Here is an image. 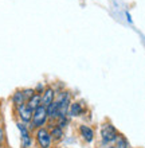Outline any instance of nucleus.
I'll return each instance as SVG.
<instances>
[{"instance_id": "obj_1", "label": "nucleus", "mask_w": 145, "mask_h": 148, "mask_svg": "<svg viewBox=\"0 0 145 148\" xmlns=\"http://www.w3.org/2000/svg\"><path fill=\"white\" fill-rule=\"evenodd\" d=\"M47 108L43 105L38 106L34 113H32V127H36V128H40L42 125L46 123L47 120Z\"/></svg>"}, {"instance_id": "obj_2", "label": "nucleus", "mask_w": 145, "mask_h": 148, "mask_svg": "<svg viewBox=\"0 0 145 148\" xmlns=\"http://www.w3.org/2000/svg\"><path fill=\"white\" fill-rule=\"evenodd\" d=\"M101 136H102V141L105 144H108V143H112V141L117 140L118 133L112 124H105L101 129Z\"/></svg>"}, {"instance_id": "obj_3", "label": "nucleus", "mask_w": 145, "mask_h": 148, "mask_svg": "<svg viewBox=\"0 0 145 148\" xmlns=\"http://www.w3.org/2000/svg\"><path fill=\"white\" fill-rule=\"evenodd\" d=\"M36 140H38V144L42 148H50L52 137H51L50 132H48L47 129L39 128L38 132H36Z\"/></svg>"}, {"instance_id": "obj_4", "label": "nucleus", "mask_w": 145, "mask_h": 148, "mask_svg": "<svg viewBox=\"0 0 145 148\" xmlns=\"http://www.w3.org/2000/svg\"><path fill=\"white\" fill-rule=\"evenodd\" d=\"M59 102V119H66V114L69 112V108H70V97L67 93H63L61 96V98L58 100Z\"/></svg>"}, {"instance_id": "obj_5", "label": "nucleus", "mask_w": 145, "mask_h": 148, "mask_svg": "<svg viewBox=\"0 0 145 148\" xmlns=\"http://www.w3.org/2000/svg\"><path fill=\"white\" fill-rule=\"evenodd\" d=\"M18 112H19L20 119H22L24 123H28V121L32 120V113H34V110H32L27 104H23V105L18 106Z\"/></svg>"}, {"instance_id": "obj_6", "label": "nucleus", "mask_w": 145, "mask_h": 148, "mask_svg": "<svg viewBox=\"0 0 145 148\" xmlns=\"http://www.w3.org/2000/svg\"><path fill=\"white\" fill-rule=\"evenodd\" d=\"M54 97H55V93H54V90L52 89H46L43 92V96H42V105L43 106H50L52 102H54Z\"/></svg>"}, {"instance_id": "obj_7", "label": "nucleus", "mask_w": 145, "mask_h": 148, "mask_svg": "<svg viewBox=\"0 0 145 148\" xmlns=\"http://www.w3.org/2000/svg\"><path fill=\"white\" fill-rule=\"evenodd\" d=\"M81 133H82L83 139L87 141V143H91L93 141V137H94V132H93V129L86 127V125H81V128H79Z\"/></svg>"}, {"instance_id": "obj_8", "label": "nucleus", "mask_w": 145, "mask_h": 148, "mask_svg": "<svg viewBox=\"0 0 145 148\" xmlns=\"http://www.w3.org/2000/svg\"><path fill=\"white\" fill-rule=\"evenodd\" d=\"M47 116L50 119H55L59 116V102L54 101L50 106H47Z\"/></svg>"}, {"instance_id": "obj_9", "label": "nucleus", "mask_w": 145, "mask_h": 148, "mask_svg": "<svg viewBox=\"0 0 145 148\" xmlns=\"http://www.w3.org/2000/svg\"><path fill=\"white\" fill-rule=\"evenodd\" d=\"M27 105L30 106V108H31L32 110H35L36 108H38V106L42 105V97H40L39 94H36V93H35L31 98H30V100H28V104H27Z\"/></svg>"}, {"instance_id": "obj_10", "label": "nucleus", "mask_w": 145, "mask_h": 148, "mask_svg": "<svg viewBox=\"0 0 145 148\" xmlns=\"http://www.w3.org/2000/svg\"><path fill=\"white\" fill-rule=\"evenodd\" d=\"M12 101H14V104H15L16 106L23 105L24 101H26V98H24V96H23V92H16V93L14 94V97H12Z\"/></svg>"}, {"instance_id": "obj_11", "label": "nucleus", "mask_w": 145, "mask_h": 148, "mask_svg": "<svg viewBox=\"0 0 145 148\" xmlns=\"http://www.w3.org/2000/svg\"><path fill=\"white\" fill-rule=\"evenodd\" d=\"M69 109H70V116H79V114L82 113V106L79 105L78 102L71 104Z\"/></svg>"}, {"instance_id": "obj_12", "label": "nucleus", "mask_w": 145, "mask_h": 148, "mask_svg": "<svg viewBox=\"0 0 145 148\" xmlns=\"http://www.w3.org/2000/svg\"><path fill=\"white\" fill-rule=\"evenodd\" d=\"M50 135H51V137H52V139L59 140V139H62L63 132H62V129H61V127H57V128H54L52 131H51Z\"/></svg>"}, {"instance_id": "obj_13", "label": "nucleus", "mask_w": 145, "mask_h": 148, "mask_svg": "<svg viewBox=\"0 0 145 148\" xmlns=\"http://www.w3.org/2000/svg\"><path fill=\"white\" fill-rule=\"evenodd\" d=\"M112 148H128V143H126V140L122 136H118L114 147H112Z\"/></svg>"}, {"instance_id": "obj_14", "label": "nucleus", "mask_w": 145, "mask_h": 148, "mask_svg": "<svg viewBox=\"0 0 145 148\" xmlns=\"http://www.w3.org/2000/svg\"><path fill=\"white\" fill-rule=\"evenodd\" d=\"M34 94H35V93H34V90H32V89H27V90H24V92H23V96H24V98H26V100H27V98L30 100Z\"/></svg>"}, {"instance_id": "obj_15", "label": "nucleus", "mask_w": 145, "mask_h": 148, "mask_svg": "<svg viewBox=\"0 0 145 148\" xmlns=\"http://www.w3.org/2000/svg\"><path fill=\"white\" fill-rule=\"evenodd\" d=\"M126 18H128V20H129V22H132V18H130V14H129V12H126Z\"/></svg>"}, {"instance_id": "obj_16", "label": "nucleus", "mask_w": 145, "mask_h": 148, "mask_svg": "<svg viewBox=\"0 0 145 148\" xmlns=\"http://www.w3.org/2000/svg\"><path fill=\"white\" fill-rule=\"evenodd\" d=\"M1 140H3V131L0 129V143H1Z\"/></svg>"}, {"instance_id": "obj_17", "label": "nucleus", "mask_w": 145, "mask_h": 148, "mask_svg": "<svg viewBox=\"0 0 145 148\" xmlns=\"http://www.w3.org/2000/svg\"><path fill=\"white\" fill-rule=\"evenodd\" d=\"M108 148H112V147H108Z\"/></svg>"}]
</instances>
